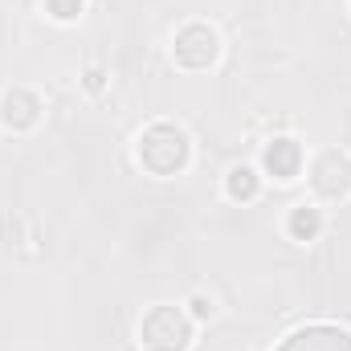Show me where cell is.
Here are the masks:
<instances>
[{
  "mask_svg": "<svg viewBox=\"0 0 351 351\" xmlns=\"http://www.w3.org/2000/svg\"><path fill=\"white\" fill-rule=\"evenodd\" d=\"M184 160H188V139H184V131H176L168 123H156L139 139V164H147L152 172L168 176L176 168H184Z\"/></svg>",
  "mask_w": 351,
  "mask_h": 351,
  "instance_id": "obj_1",
  "label": "cell"
},
{
  "mask_svg": "<svg viewBox=\"0 0 351 351\" xmlns=\"http://www.w3.org/2000/svg\"><path fill=\"white\" fill-rule=\"evenodd\" d=\"M139 335H143V343L152 351H184L188 339H192V327H188V319H184L176 306H156V311L143 319Z\"/></svg>",
  "mask_w": 351,
  "mask_h": 351,
  "instance_id": "obj_2",
  "label": "cell"
},
{
  "mask_svg": "<svg viewBox=\"0 0 351 351\" xmlns=\"http://www.w3.org/2000/svg\"><path fill=\"white\" fill-rule=\"evenodd\" d=\"M217 58V33L208 25H184L176 33V62L188 70H200Z\"/></svg>",
  "mask_w": 351,
  "mask_h": 351,
  "instance_id": "obj_3",
  "label": "cell"
},
{
  "mask_svg": "<svg viewBox=\"0 0 351 351\" xmlns=\"http://www.w3.org/2000/svg\"><path fill=\"white\" fill-rule=\"evenodd\" d=\"M37 110H41V102H37L29 90H12V94L4 98L0 119H4L8 127H33V123H37Z\"/></svg>",
  "mask_w": 351,
  "mask_h": 351,
  "instance_id": "obj_4",
  "label": "cell"
},
{
  "mask_svg": "<svg viewBox=\"0 0 351 351\" xmlns=\"http://www.w3.org/2000/svg\"><path fill=\"white\" fill-rule=\"evenodd\" d=\"M265 168L278 176V180H290L298 172V143L294 139H278L265 147Z\"/></svg>",
  "mask_w": 351,
  "mask_h": 351,
  "instance_id": "obj_5",
  "label": "cell"
},
{
  "mask_svg": "<svg viewBox=\"0 0 351 351\" xmlns=\"http://www.w3.org/2000/svg\"><path fill=\"white\" fill-rule=\"evenodd\" d=\"M323 229V217H319V208H294V217H290V233L298 237V241H311L315 233Z\"/></svg>",
  "mask_w": 351,
  "mask_h": 351,
  "instance_id": "obj_6",
  "label": "cell"
},
{
  "mask_svg": "<svg viewBox=\"0 0 351 351\" xmlns=\"http://www.w3.org/2000/svg\"><path fill=\"white\" fill-rule=\"evenodd\" d=\"M254 192H258L254 168H233V172H229V196H233V200H250Z\"/></svg>",
  "mask_w": 351,
  "mask_h": 351,
  "instance_id": "obj_7",
  "label": "cell"
},
{
  "mask_svg": "<svg viewBox=\"0 0 351 351\" xmlns=\"http://www.w3.org/2000/svg\"><path fill=\"white\" fill-rule=\"evenodd\" d=\"M45 4H49V12H53L58 21H70V16L82 12V0H45Z\"/></svg>",
  "mask_w": 351,
  "mask_h": 351,
  "instance_id": "obj_8",
  "label": "cell"
},
{
  "mask_svg": "<svg viewBox=\"0 0 351 351\" xmlns=\"http://www.w3.org/2000/svg\"><path fill=\"white\" fill-rule=\"evenodd\" d=\"M192 315H196V319H213V298L196 294V298H192Z\"/></svg>",
  "mask_w": 351,
  "mask_h": 351,
  "instance_id": "obj_9",
  "label": "cell"
},
{
  "mask_svg": "<svg viewBox=\"0 0 351 351\" xmlns=\"http://www.w3.org/2000/svg\"><path fill=\"white\" fill-rule=\"evenodd\" d=\"M86 86H90V90L102 86V74H98V70H90V74H86Z\"/></svg>",
  "mask_w": 351,
  "mask_h": 351,
  "instance_id": "obj_10",
  "label": "cell"
}]
</instances>
